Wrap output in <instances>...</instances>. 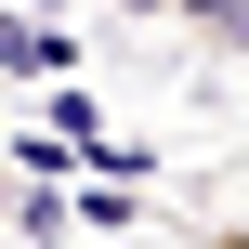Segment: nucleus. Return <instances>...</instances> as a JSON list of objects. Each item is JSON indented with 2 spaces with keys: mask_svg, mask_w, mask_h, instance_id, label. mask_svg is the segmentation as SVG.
I'll return each instance as SVG.
<instances>
[{
  "mask_svg": "<svg viewBox=\"0 0 249 249\" xmlns=\"http://www.w3.org/2000/svg\"><path fill=\"white\" fill-rule=\"evenodd\" d=\"M66 223H79V197H53V184H26V197H13V236H39V249H53Z\"/></svg>",
  "mask_w": 249,
  "mask_h": 249,
  "instance_id": "nucleus-1",
  "label": "nucleus"
},
{
  "mask_svg": "<svg viewBox=\"0 0 249 249\" xmlns=\"http://www.w3.org/2000/svg\"><path fill=\"white\" fill-rule=\"evenodd\" d=\"M184 26H210V39H223V53L249 66V0H184Z\"/></svg>",
  "mask_w": 249,
  "mask_h": 249,
  "instance_id": "nucleus-2",
  "label": "nucleus"
},
{
  "mask_svg": "<svg viewBox=\"0 0 249 249\" xmlns=\"http://www.w3.org/2000/svg\"><path fill=\"white\" fill-rule=\"evenodd\" d=\"M197 249H249V223H197Z\"/></svg>",
  "mask_w": 249,
  "mask_h": 249,
  "instance_id": "nucleus-3",
  "label": "nucleus"
},
{
  "mask_svg": "<svg viewBox=\"0 0 249 249\" xmlns=\"http://www.w3.org/2000/svg\"><path fill=\"white\" fill-rule=\"evenodd\" d=\"M118 13H184V0H118Z\"/></svg>",
  "mask_w": 249,
  "mask_h": 249,
  "instance_id": "nucleus-4",
  "label": "nucleus"
},
{
  "mask_svg": "<svg viewBox=\"0 0 249 249\" xmlns=\"http://www.w3.org/2000/svg\"><path fill=\"white\" fill-rule=\"evenodd\" d=\"M0 249H13V223H0Z\"/></svg>",
  "mask_w": 249,
  "mask_h": 249,
  "instance_id": "nucleus-5",
  "label": "nucleus"
}]
</instances>
